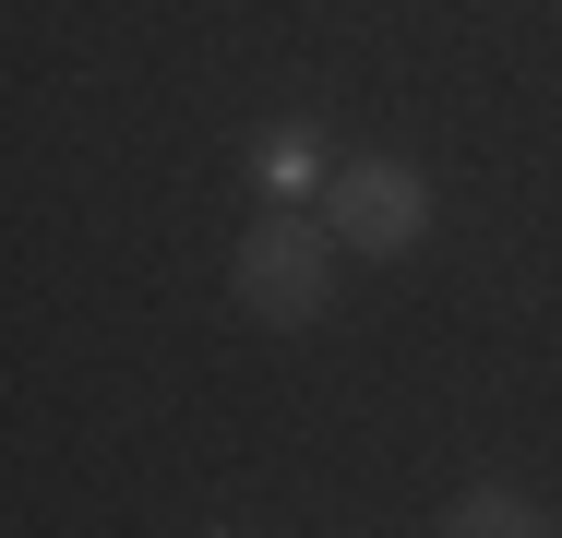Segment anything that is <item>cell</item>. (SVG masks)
<instances>
[{
	"label": "cell",
	"instance_id": "cell-1",
	"mask_svg": "<svg viewBox=\"0 0 562 538\" xmlns=\"http://www.w3.org/2000/svg\"><path fill=\"white\" fill-rule=\"evenodd\" d=\"M324 288H336V239H324L312 215H263V227L239 239V312L251 323H312Z\"/></svg>",
	"mask_w": 562,
	"mask_h": 538
},
{
	"label": "cell",
	"instance_id": "cell-2",
	"mask_svg": "<svg viewBox=\"0 0 562 538\" xmlns=\"http://www.w3.org/2000/svg\"><path fill=\"white\" fill-rule=\"evenodd\" d=\"M324 227H336L347 251H407L431 227V180L395 168V156H359V168H336V192H324Z\"/></svg>",
	"mask_w": 562,
	"mask_h": 538
},
{
	"label": "cell",
	"instance_id": "cell-3",
	"mask_svg": "<svg viewBox=\"0 0 562 538\" xmlns=\"http://www.w3.org/2000/svg\"><path fill=\"white\" fill-rule=\"evenodd\" d=\"M443 527H454V538H527V527H551V515H539L527 491H467Z\"/></svg>",
	"mask_w": 562,
	"mask_h": 538
}]
</instances>
